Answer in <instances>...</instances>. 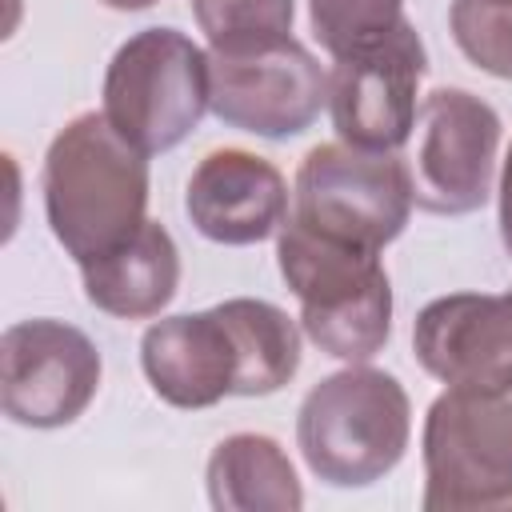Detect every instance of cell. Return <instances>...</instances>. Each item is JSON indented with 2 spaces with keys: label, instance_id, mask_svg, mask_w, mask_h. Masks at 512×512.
<instances>
[{
  "label": "cell",
  "instance_id": "6da1fadb",
  "mask_svg": "<svg viewBox=\"0 0 512 512\" xmlns=\"http://www.w3.org/2000/svg\"><path fill=\"white\" fill-rule=\"evenodd\" d=\"M40 188L48 228L76 264L120 248L148 220V156L104 112H80L56 132Z\"/></svg>",
  "mask_w": 512,
  "mask_h": 512
},
{
  "label": "cell",
  "instance_id": "7a4b0ae2",
  "mask_svg": "<svg viewBox=\"0 0 512 512\" xmlns=\"http://www.w3.org/2000/svg\"><path fill=\"white\" fill-rule=\"evenodd\" d=\"M276 260L300 300V324L320 352L364 364L388 344L392 284L380 252L332 240L288 216L280 224Z\"/></svg>",
  "mask_w": 512,
  "mask_h": 512
},
{
  "label": "cell",
  "instance_id": "3957f363",
  "mask_svg": "<svg viewBox=\"0 0 512 512\" xmlns=\"http://www.w3.org/2000/svg\"><path fill=\"white\" fill-rule=\"evenodd\" d=\"M412 404L392 372L348 364L308 388L296 412V444L316 480L368 488L384 480L408 448Z\"/></svg>",
  "mask_w": 512,
  "mask_h": 512
},
{
  "label": "cell",
  "instance_id": "277c9868",
  "mask_svg": "<svg viewBox=\"0 0 512 512\" xmlns=\"http://www.w3.org/2000/svg\"><path fill=\"white\" fill-rule=\"evenodd\" d=\"M212 108V60L176 28L128 36L104 72V116L144 156L176 148Z\"/></svg>",
  "mask_w": 512,
  "mask_h": 512
},
{
  "label": "cell",
  "instance_id": "5b68a950",
  "mask_svg": "<svg viewBox=\"0 0 512 512\" xmlns=\"http://www.w3.org/2000/svg\"><path fill=\"white\" fill-rule=\"evenodd\" d=\"M424 508H512V384L448 388L424 416Z\"/></svg>",
  "mask_w": 512,
  "mask_h": 512
},
{
  "label": "cell",
  "instance_id": "8992f818",
  "mask_svg": "<svg viewBox=\"0 0 512 512\" xmlns=\"http://www.w3.org/2000/svg\"><path fill=\"white\" fill-rule=\"evenodd\" d=\"M412 204V172L396 152H368L340 140L316 144L300 160L288 216L332 240L384 252L404 232Z\"/></svg>",
  "mask_w": 512,
  "mask_h": 512
},
{
  "label": "cell",
  "instance_id": "52a82bcc",
  "mask_svg": "<svg viewBox=\"0 0 512 512\" xmlns=\"http://www.w3.org/2000/svg\"><path fill=\"white\" fill-rule=\"evenodd\" d=\"M428 72L420 32L400 20L388 36L340 56L328 76V112L344 144L396 152L416 128V88Z\"/></svg>",
  "mask_w": 512,
  "mask_h": 512
},
{
  "label": "cell",
  "instance_id": "ba28073f",
  "mask_svg": "<svg viewBox=\"0 0 512 512\" xmlns=\"http://www.w3.org/2000/svg\"><path fill=\"white\" fill-rule=\"evenodd\" d=\"M100 388L96 344L64 320H20L0 340V404L24 428L72 424Z\"/></svg>",
  "mask_w": 512,
  "mask_h": 512
},
{
  "label": "cell",
  "instance_id": "9c48e42d",
  "mask_svg": "<svg viewBox=\"0 0 512 512\" xmlns=\"http://www.w3.org/2000/svg\"><path fill=\"white\" fill-rule=\"evenodd\" d=\"M212 112L228 128L284 140L312 128L328 104V76L300 40L252 52H212Z\"/></svg>",
  "mask_w": 512,
  "mask_h": 512
},
{
  "label": "cell",
  "instance_id": "30bf717a",
  "mask_svg": "<svg viewBox=\"0 0 512 512\" xmlns=\"http://www.w3.org/2000/svg\"><path fill=\"white\" fill-rule=\"evenodd\" d=\"M500 116L468 88H436L420 104V148L412 192L424 212L468 216L492 192Z\"/></svg>",
  "mask_w": 512,
  "mask_h": 512
},
{
  "label": "cell",
  "instance_id": "8fae6325",
  "mask_svg": "<svg viewBox=\"0 0 512 512\" xmlns=\"http://www.w3.org/2000/svg\"><path fill=\"white\" fill-rule=\"evenodd\" d=\"M412 348L428 376L448 388L512 384V292H452L412 324Z\"/></svg>",
  "mask_w": 512,
  "mask_h": 512
},
{
  "label": "cell",
  "instance_id": "7c38bea8",
  "mask_svg": "<svg viewBox=\"0 0 512 512\" xmlns=\"http://www.w3.org/2000/svg\"><path fill=\"white\" fill-rule=\"evenodd\" d=\"M140 368L152 392L172 408H212L240 396L244 352L224 304L156 320L140 340Z\"/></svg>",
  "mask_w": 512,
  "mask_h": 512
},
{
  "label": "cell",
  "instance_id": "4fadbf2b",
  "mask_svg": "<svg viewBox=\"0 0 512 512\" xmlns=\"http://www.w3.org/2000/svg\"><path fill=\"white\" fill-rule=\"evenodd\" d=\"M188 220L212 244H260L288 220V184L280 168L244 148L208 152L184 196Z\"/></svg>",
  "mask_w": 512,
  "mask_h": 512
},
{
  "label": "cell",
  "instance_id": "5bb4252c",
  "mask_svg": "<svg viewBox=\"0 0 512 512\" xmlns=\"http://www.w3.org/2000/svg\"><path fill=\"white\" fill-rule=\"evenodd\" d=\"M84 296L108 316L148 320L176 296L180 284V252L164 224L144 220L120 248L80 264Z\"/></svg>",
  "mask_w": 512,
  "mask_h": 512
},
{
  "label": "cell",
  "instance_id": "9a60e30c",
  "mask_svg": "<svg viewBox=\"0 0 512 512\" xmlns=\"http://www.w3.org/2000/svg\"><path fill=\"white\" fill-rule=\"evenodd\" d=\"M208 500L220 512H296L304 488L272 436L236 432L208 456Z\"/></svg>",
  "mask_w": 512,
  "mask_h": 512
},
{
  "label": "cell",
  "instance_id": "2e32d148",
  "mask_svg": "<svg viewBox=\"0 0 512 512\" xmlns=\"http://www.w3.org/2000/svg\"><path fill=\"white\" fill-rule=\"evenodd\" d=\"M212 52H252L292 36V0H192Z\"/></svg>",
  "mask_w": 512,
  "mask_h": 512
},
{
  "label": "cell",
  "instance_id": "e0dca14e",
  "mask_svg": "<svg viewBox=\"0 0 512 512\" xmlns=\"http://www.w3.org/2000/svg\"><path fill=\"white\" fill-rule=\"evenodd\" d=\"M308 20L320 48L340 60L388 36L404 20V0H308Z\"/></svg>",
  "mask_w": 512,
  "mask_h": 512
},
{
  "label": "cell",
  "instance_id": "ac0fdd59",
  "mask_svg": "<svg viewBox=\"0 0 512 512\" xmlns=\"http://www.w3.org/2000/svg\"><path fill=\"white\" fill-rule=\"evenodd\" d=\"M456 48L488 76L512 80V4L452 0L448 8Z\"/></svg>",
  "mask_w": 512,
  "mask_h": 512
},
{
  "label": "cell",
  "instance_id": "d6986e66",
  "mask_svg": "<svg viewBox=\"0 0 512 512\" xmlns=\"http://www.w3.org/2000/svg\"><path fill=\"white\" fill-rule=\"evenodd\" d=\"M500 240L512 256V148H508L504 172H500Z\"/></svg>",
  "mask_w": 512,
  "mask_h": 512
},
{
  "label": "cell",
  "instance_id": "ffe728a7",
  "mask_svg": "<svg viewBox=\"0 0 512 512\" xmlns=\"http://www.w3.org/2000/svg\"><path fill=\"white\" fill-rule=\"evenodd\" d=\"M100 4H108L116 12H140V8H152L156 0H100Z\"/></svg>",
  "mask_w": 512,
  "mask_h": 512
},
{
  "label": "cell",
  "instance_id": "44dd1931",
  "mask_svg": "<svg viewBox=\"0 0 512 512\" xmlns=\"http://www.w3.org/2000/svg\"><path fill=\"white\" fill-rule=\"evenodd\" d=\"M488 4H512V0H488Z\"/></svg>",
  "mask_w": 512,
  "mask_h": 512
}]
</instances>
